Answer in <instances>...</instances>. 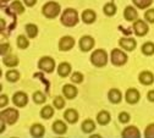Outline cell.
<instances>
[{
  "instance_id": "obj_17",
  "label": "cell",
  "mask_w": 154,
  "mask_h": 138,
  "mask_svg": "<svg viewBox=\"0 0 154 138\" xmlns=\"http://www.w3.org/2000/svg\"><path fill=\"white\" fill-rule=\"evenodd\" d=\"M124 16L127 21H134L137 18V11L134 10L132 6H127L125 9V12H124Z\"/></svg>"
},
{
  "instance_id": "obj_24",
  "label": "cell",
  "mask_w": 154,
  "mask_h": 138,
  "mask_svg": "<svg viewBox=\"0 0 154 138\" xmlns=\"http://www.w3.org/2000/svg\"><path fill=\"white\" fill-rule=\"evenodd\" d=\"M31 133L33 137H42L44 134V127L42 125H33L31 128Z\"/></svg>"
},
{
  "instance_id": "obj_8",
  "label": "cell",
  "mask_w": 154,
  "mask_h": 138,
  "mask_svg": "<svg viewBox=\"0 0 154 138\" xmlns=\"http://www.w3.org/2000/svg\"><path fill=\"white\" fill-rule=\"evenodd\" d=\"M133 29H134V33H136L137 35H141V37H142V35L147 34V32H148V26H147V23H146L144 21H141V20H138V21L134 22Z\"/></svg>"
},
{
  "instance_id": "obj_32",
  "label": "cell",
  "mask_w": 154,
  "mask_h": 138,
  "mask_svg": "<svg viewBox=\"0 0 154 138\" xmlns=\"http://www.w3.org/2000/svg\"><path fill=\"white\" fill-rule=\"evenodd\" d=\"M104 12L108 16H112V15H115V12H116V6H115L114 4H111V3H109L104 6Z\"/></svg>"
},
{
  "instance_id": "obj_20",
  "label": "cell",
  "mask_w": 154,
  "mask_h": 138,
  "mask_svg": "<svg viewBox=\"0 0 154 138\" xmlns=\"http://www.w3.org/2000/svg\"><path fill=\"white\" fill-rule=\"evenodd\" d=\"M71 72V66L67 63H63L59 65V69H57V73H59L61 77H66L69 76V73Z\"/></svg>"
},
{
  "instance_id": "obj_39",
  "label": "cell",
  "mask_w": 154,
  "mask_h": 138,
  "mask_svg": "<svg viewBox=\"0 0 154 138\" xmlns=\"http://www.w3.org/2000/svg\"><path fill=\"white\" fill-rule=\"evenodd\" d=\"M119 120H120V122L126 124V122L130 121V115H128L127 112H121V114L119 115Z\"/></svg>"
},
{
  "instance_id": "obj_31",
  "label": "cell",
  "mask_w": 154,
  "mask_h": 138,
  "mask_svg": "<svg viewBox=\"0 0 154 138\" xmlns=\"http://www.w3.org/2000/svg\"><path fill=\"white\" fill-rule=\"evenodd\" d=\"M28 39L26 38V37H23V35H20L17 38V45H18V48H21V49H26L27 47H28Z\"/></svg>"
},
{
  "instance_id": "obj_36",
  "label": "cell",
  "mask_w": 154,
  "mask_h": 138,
  "mask_svg": "<svg viewBox=\"0 0 154 138\" xmlns=\"http://www.w3.org/2000/svg\"><path fill=\"white\" fill-rule=\"evenodd\" d=\"M71 80H72V82H75V83H81L82 80H83V76H82V73H80V72H75V73L72 75V77H71Z\"/></svg>"
},
{
  "instance_id": "obj_44",
  "label": "cell",
  "mask_w": 154,
  "mask_h": 138,
  "mask_svg": "<svg viewBox=\"0 0 154 138\" xmlns=\"http://www.w3.org/2000/svg\"><path fill=\"white\" fill-rule=\"evenodd\" d=\"M2 2H3V3H6V2H9V0H2Z\"/></svg>"
},
{
  "instance_id": "obj_10",
  "label": "cell",
  "mask_w": 154,
  "mask_h": 138,
  "mask_svg": "<svg viewBox=\"0 0 154 138\" xmlns=\"http://www.w3.org/2000/svg\"><path fill=\"white\" fill-rule=\"evenodd\" d=\"M138 100H140V93H138V90L131 88V89H128L126 92V102L127 103L136 104Z\"/></svg>"
},
{
  "instance_id": "obj_33",
  "label": "cell",
  "mask_w": 154,
  "mask_h": 138,
  "mask_svg": "<svg viewBox=\"0 0 154 138\" xmlns=\"http://www.w3.org/2000/svg\"><path fill=\"white\" fill-rule=\"evenodd\" d=\"M33 100H34L37 104H42V103L45 102V97H44V94L41 93V92H35V93L33 94Z\"/></svg>"
},
{
  "instance_id": "obj_4",
  "label": "cell",
  "mask_w": 154,
  "mask_h": 138,
  "mask_svg": "<svg viewBox=\"0 0 154 138\" xmlns=\"http://www.w3.org/2000/svg\"><path fill=\"white\" fill-rule=\"evenodd\" d=\"M0 119L4 120L9 125H12L18 119V112L15 109H6V110L2 111V114H0Z\"/></svg>"
},
{
  "instance_id": "obj_40",
  "label": "cell",
  "mask_w": 154,
  "mask_h": 138,
  "mask_svg": "<svg viewBox=\"0 0 154 138\" xmlns=\"http://www.w3.org/2000/svg\"><path fill=\"white\" fill-rule=\"evenodd\" d=\"M0 53H2V55H5L9 50H10V44H2V47H0Z\"/></svg>"
},
{
  "instance_id": "obj_11",
  "label": "cell",
  "mask_w": 154,
  "mask_h": 138,
  "mask_svg": "<svg viewBox=\"0 0 154 138\" xmlns=\"http://www.w3.org/2000/svg\"><path fill=\"white\" fill-rule=\"evenodd\" d=\"M73 45H75V41H73V38H71V37L61 38V41L59 43V48L61 50H70Z\"/></svg>"
},
{
  "instance_id": "obj_3",
  "label": "cell",
  "mask_w": 154,
  "mask_h": 138,
  "mask_svg": "<svg viewBox=\"0 0 154 138\" xmlns=\"http://www.w3.org/2000/svg\"><path fill=\"white\" fill-rule=\"evenodd\" d=\"M59 12H60V5L56 4V3L50 2V3H48V4H45V5L43 6V14H44V16L48 17V18H54V17H56L57 15H59Z\"/></svg>"
},
{
  "instance_id": "obj_5",
  "label": "cell",
  "mask_w": 154,
  "mask_h": 138,
  "mask_svg": "<svg viewBox=\"0 0 154 138\" xmlns=\"http://www.w3.org/2000/svg\"><path fill=\"white\" fill-rule=\"evenodd\" d=\"M127 61V56L119 49H114L111 51V63L116 66H121Z\"/></svg>"
},
{
  "instance_id": "obj_9",
  "label": "cell",
  "mask_w": 154,
  "mask_h": 138,
  "mask_svg": "<svg viewBox=\"0 0 154 138\" xmlns=\"http://www.w3.org/2000/svg\"><path fill=\"white\" fill-rule=\"evenodd\" d=\"M94 45V41H93V38L92 37H82L81 38V41H80V48L83 50V51H88L93 48Z\"/></svg>"
},
{
  "instance_id": "obj_19",
  "label": "cell",
  "mask_w": 154,
  "mask_h": 138,
  "mask_svg": "<svg viewBox=\"0 0 154 138\" xmlns=\"http://www.w3.org/2000/svg\"><path fill=\"white\" fill-rule=\"evenodd\" d=\"M53 130H54V132L57 133V134H64V133L66 132L67 127H66V125H65L63 121H55L54 125H53Z\"/></svg>"
},
{
  "instance_id": "obj_21",
  "label": "cell",
  "mask_w": 154,
  "mask_h": 138,
  "mask_svg": "<svg viewBox=\"0 0 154 138\" xmlns=\"http://www.w3.org/2000/svg\"><path fill=\"white\" fill-rule=\"evenodd\" d=\"M3 61H4V64H5L6 66L14 67V66H16V65L18 64V59H17L15 55H8V56H4Z\"/></svg>"
},
{
  "instance_id": "obj_18",
  "label": "cell",
  "mask_w": 154,
  "mask_h": 138,
  "mask_svg": "<svg viewBox=\"0 0 154 138\" xmlns=\"http://www.w3.org/2000/svg\"><path fill=\"white\" fill-rule=\"evenodd\" d=\"M109 100H110L111 103H114V104L120 103V100H121V93H120V90H118V89H111V90L109 92Z\"/></svg>"
},
{
  "instance_id": "obj_28",
  "label": "cell",
  "mask_w": 154,
  "mask_h": 138,
  "mask_svg": "<svg viewBox=\"0 0 154 138\" xmlns=\"http://www.w3.org/2000/svg\"><path fill=\"white\" fill-rule=\"evenodd\" d=\"M133 3L140 9H146L153 3V0H133Z\"/></svg>"
},
{
  "instance_id": "obj_30",
  "label": "cell",
  "mask_w": 154,
  "mask_h": 138,
  "mask_svg": "<svg viewBox=\"0 0 154 138\" xmlns=\"http://www.w3.org/2000/svg\"><path fill=\"white\" fill-rule=\"evenodd\" d=\"M142 51L146 55H153L154 54V44L153 43H146V44H143Z\"/></svg>"
},
{
  "instance_id": "obj_1",
  "label": "cell",
  "mask_w": 154,
  "mask_h": 138,
  "mask_svg": "<svg viewBox=\"0 0 154 138\" xmlns=\"http://www.w3.org/2000/svg\"><path fill=\"white\" fill-rule=\"evenodd\" d=\"M61 22L67 26V27H72L79 22V15H77L76 10L73 9H67L64 11L63 16H61Z\"/></svg>"
},
{
  "instance_id": "obj_26",
  "label": "cell",
  "mask_w": 154,
  "mask_h": 138,
  "mask_svg": "<svg viewBox=\"0 0 154 138\" xmlns=\"http://www.w3.org/2000/svg\"><path fill=\"white\" fill-rule=\"evenodd\" d=\"M41 115H42V117L43 119H50V117L54 115V110H53V108L51 106H44L43 109H42V111H41Z\"/></svg>"
},
{
  "instance_id": "obj_37",
  "label": "cell",
  "mask_w": 154,
  "mask_h": 138,
  "mask_svg": "<svg viewBox=\"0 0 154 138\" xmlns=\"http://www.w3.org/2000/svg\"><path fill=\"white\" fill-rule=\"evenodd\" d=\"M144 134H146V137H149V138H154V124L149 125V126L146 128V131H144Z\"/></svg>"
},
{
  "instance_id": "obj_35",
  "label": "cell",
  "mask_w": 154,
  "mask_h": 138,
  "mask_svg": "<svg viewBox=\"0 0 154 138\" xmlns=\"http://www.w3.org/2000/svg\"><path fill=\"white\" fill-rule=\"evenodd\" d=\"M54 105H55V108H57V109H63L64 105H65V100L63 99L61 97H56L55 99H54Z\"/></svg>"
},
{
  "instance_id": "obj_7",
  "label": "cell",
  "mask_w": 154,
  "mask_h": 138,
  "mask_svg": "<svg viewBox=\"0 0 154 138\" xmlns=\"http://www.w3.org/2000/svg\"><path fill=\"white\" fill-rule=\"evenodd\" d=\"M12 100H14V104H15L16 106L22 108V106H25V105L27 104L28 98H27V94H26V93H23V92H17V93H15Z\"/></svg>"
},
{
  "instance_id": "obj_14",
  "label": "cell",
  "mask_w": 154,
  "mask_h": 138,
  "mask_svg": "<svg viewBox=\"0 0 154 138\" xmlns=\"http://www.w3.org/2000/svg\"><path fill=\"white\" fill-rule=\"evenodd\" d=\"M64 117L66 119L67 122H70V124H75L77 120H79V114H77V111L73 110V109H69V110L65 111Z\"/></svg>"
},
{
  "instance_id": "obj_29",
  "label": "cell",
  "mask_w": 154,
  "mask_h": 138,
  "mask_svg": "<svg viewBox=\"0 0 154 138\" xmlns=\"http://www.w3.org/2000/svg\"><path fill=\"white\" fill-rule=\"evenodd\" d=\"M26 31H27V34H28L29 38H34L38 34V28H37L35 25H27Z\"/></svg>"
},
{
  "instance_id": "obj_15",
  "label": "cell",
  "mask_w": 154,
  "mask_h": 138,
  "mask_svg": "<svg viewBox=\"0 0 154 138\" xmlns=\"http://www.w3.org/2000/svg\"><path fill=\"white\" fill-rule=\"evenodd\" d=\"M122 137H133V138H138L140 137V131L134 127V126H131V127H126L124 131H122Z\"/></svg>"
},
{
  "instance_id": "obj_13",
  "label": "cell",
  "mask_w": 154,
  "mask_h": 138,
  "mask_svg": "<svg viewBox=\"0 0 154 138\" xmlns=\"http://www.w3.org/2000/svg\"><path fill=\"white\" fill-rule=\"evenodd\" d=\"M153 81H154V76H153L152 72L144 71V72H142V73L140 75V82H141L142 84L148 86V84H152Z\"/></svg>"
},
{
  "instance_id": "obj_22",
  "label": "cell",
  "mask_w": 154,
  "mask_h": 138,
  "mask_svg": "<svg viewBox=\"0 0 154 138\" xmlns=\"http://www.w3.org/2000/svg\"><path fill=\"white\" fill-rule=\"evenodd\" d=\"M82 20H83L86 23H92V22H94V20H95V14H94V11H92V10H86V11L82 14Z\"/></svg>"
},
{
  "instance_id": "obj_27",
  "label": "cell",
  "mask_w": 154,
  "mask_h": 138,
  "mask_svg": "<svg viewBox=\"0 0 154 138\" xmlns=\"http://www.w3.org/2000/svg\"><path fill=\"white\" fill-rule=\"evenodd\" d=\"M6 78L10 82H16L18 78H20V73H18L17 71H15V70H10L9 72H6Z\"/></svg>"
},
{
  "instance_id": "obj_41",
  "label": "cell",
  "mask_w": 154,
  "mask_h": 138,
  "mask_svg": "<svg viewBox=\"0 0 154 138\" xmlns=\"http://www.w3.org/2000/svg\"><path fill=\"white\" fill-rule=\"evenodd\" d=\"M0 99H2V102H0V106L4 108V106L8 104V97H6V95H2V98H0Z\"/></svg>"
},
{
  "instance_id": "obj_38",
  "label": "cell",
  "mask_w": 154,
  "mask_h": 138,
  "mask_svg": "<svg viewBox=\"0 0 154 138\" xmlns=\"http://www.w3.org/2000/svg\"><path fill=\"white\" fill-rule=\"evenodd\" d=\"M144 17H146V20L148 22H154V9H152V10H148L146 14H144Z\"/></svg>"
},
{
  "instance_id": "obj_43",
  "label": "cell",
  "mask_w": 154,
  "mask_h": 138,
  "mask_svg": "<svg viewBox=\"0 0 154 138\" xmlns=\"http://www.w3.org/2000/svg\"><path fill=\"white\" fill-rule=\"evenodd\" d=\"M148 99H149L150 102H154V90H150V92L148 93Z\"/></svg>"
},
{
  "instance_id": "obj_16",
  "label": "cell",
  "mask_w": 154,
  "mask_h": 138,
  "mask_svg": "<svg viewBox=\"0 0 154 138\" xmlns=\"http://www.w3.org/2000/svg\"><path fill=\"white\" fill-rule=\"evenodd\" d=\"M64 95L66 97V98H69V99H73V98L77 95V89H76V87H73V86H71V84H66V86H64Z\"/></svg>"
},
{
  "instance_id": "obj_2",
  "label": "cell",
  "mask_w": 154,
  "mask_h": 138,
  "mask_svg": "<svg viewBox=\"0 0 154 138\" xmlns=\"http://www.w3.org/2000/svg\"><path fill=\"white\" fill-rule=\"evenodd\" d=\"M91 60H92L93 65H95L97 67H102V66H105L106 63H108V55L104 50L98 49L92 54Z\"/></svg>"
},
{
  "instance_id": "obj_6",
  "label": "cell",
  "mask_w": 154,
  "mask_h": 138,
  "mask_svg": "<svg viewBox=\"0 0 154 138\" xmlns=\"http://www.w3.org/2000/svg\"><path fill=\"white\" fill-rule=\"evenodd\" d=\"M54 67H55V63H54V60H53L51 57L45 56V57L41 59V61H39V69H42L43 71L51 72L54 70Z\"/></svg>"
},
{
  "instance_id": "obj_23",
  "label": "cell",
  "mask_w": 154,
  "mask_h": 138,
  "mask_svg": "<svg viewBox=\"0 0 154 138\" xmlns=\"http://www.w3.org/2000/svg\"><path fill=\"white\" fill-rule=\"evenodd\" d=\"M97 120H98V122H99L100 125H106V124H109V121H110V115H109V112H106V111H100V112L98 114V116H97Z\"/></svg>"
},
{
  "instance_id": "obj_34",
  "label": "cell",
  "mask_w": 154,
  "mask_h": 138,
  "mask_svg": "<svg viewBox=\"0 0 154 138\" xmlns=\"http://www.w3.org/2000/svg\"><path fill=\"white\" fill-rule=\"evenodd\" d=\"M11 9H12L15 12H17V14H22V12L25 11V9H23V6H22V4H21L20 2H14V3L11 4Z\"/></svg>"
},
{
  "instance_id": "obj_42",
  "label": "cell",
  "mask_w": 154,
  "mask_h": 138,
  "mask_svg": "<svg viewBox=\"0 0 154 138\" xmlns=\"http://www.w3.org/2000/svg\"><path fill=\"white\" fill-rule=\"evenodd\" d=\"M35 3H37V0H25V4L27 6H33Z\"/></svg>"
},
{
  "instance_id": "obj_12",
  "label": "cell",
  "mask_w": 154,
  "mask_h": 138,
  "mask_svg": "<svg viewBox=\"0 0 154 138\" xmlns=\"http://www.w3.org/2000/svg\"><path fill=\"white\" fill-rule=\"evenodd\" d=\"M120 45L124 49L131 51V50H133L134 48H136V41L132 39V38H122V39H120Z\"/></svg>"
},
{
  "instance_id": "obj_25",
  "label": "cell",
  "mask_w": 154,
  "mask_h": 138,
  "mask_svg": "<svg viewBox=\"0 0 154 138\" xmlns=\"http://www.w3.org/2000/svg\"><path fill=\"white\" fill-rule=\"evenodd\" d=\"M94 128H95V125H94V122H93L92 120H86V121L82 124V130H83V132H86V133L93 132Z\"/></svg>"
}]
</instances>
